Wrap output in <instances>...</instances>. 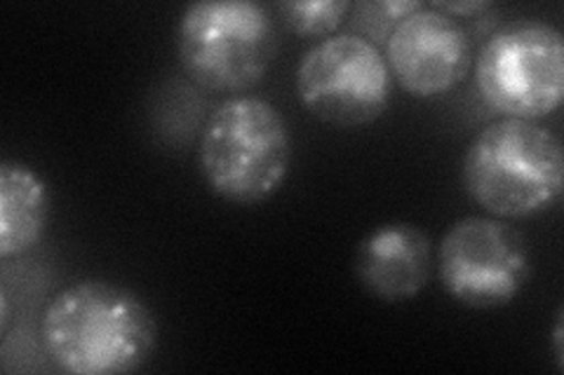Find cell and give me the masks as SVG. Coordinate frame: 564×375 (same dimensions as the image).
I'll use <instances>...</instances> for the list:
<instances>
[{
	"label": "cell",
	"mask_w": 564,
	"mask_h": 375,
	"mask_svg": "<svg viewBox=\"0 0 564 375\" xmlns=\"http://www.w3.org/2000/svg\"><path fill=\"white\" fill-rule=\"evenodd\" d=\"M41 341L64 373L122 375L151 360L158 324L134 291L104 279H83L47 302Z\"/></svg>",
	"instance_id": "cell-1"
},
{
	"label": "cell",
	"mask_w": 564,
	"mask_h": 375,
	"mask_svg": "<svg viewBox=\"0 0 564 375\" xmlns=\"http://www.w3.org/2000/svg\"><path fill=\"white\" fill-rule=\"evenodd\" d=\"M462 181L470 200L494 219L539 217L562 198V141L532 120L489 122L464 153Z\"/></svg>",
	"instance_id": "cell-2"
},
{
	"label": "cell",
	"mask_w": 564,
	"mask_h": 375,
	"mask_svg": "<svg viewBox=\"0 0 564 375\" xmlns=\"http://www.w3.org/2000/svg\"><path fill=\"white\" fill-rule=\"evenodd\" d=\"M292 134L288 120L261 97H231L207 118L198 167L207 188L234 205H259L288 181Z\"/></svg>",
	"instance_id": "cell-3"
},
{
	"label": "cell",
	"mask_w": 564,
	"mask_h": 375,
	"mask_svg": "<svg viewBox=\"0 0 564 375\" xmlns=\"http://www.w3.org/2000/svg\"><path fill=\"white\" fill-rule=\"evenodd\" d=\"M278 47L273 14L254 0H200L176 26L184 74L215 95L250 92L267 78Z\"/></svg>",
	"instance_id": "cell-4"
},
{
	"label": "cell",
	"mask_w": 564,
	"mask_h": 375,
	"mask_svg": "<svg viewBox=\"0 0 564 375\" xmlns=\"http://www.w3.org/2000/svg\"><path fill=\"white\" fill-rule=\"evenodd\" d=\"M480 99L503 118L541 120L564 99V35L545 20H516L489 33L475 57Z\"/></svg>",
	"instance_id": "cell-5"
},
{
	"label": "cell",
	"mask_w": 564,
	"mask_h": 375,
	"mask_svg": "<svg viewBox=\"0 0 564 375\" xmlns=\"http://www.w3.org/2000/svg\"><path fill=\"white\" fill-rule=\"evenodd\" d=\"M294 89L315 118L352 130L386 113L393 78L379 47L356 33H334L299 62Z\"/></svg>",
	"instance_id": "cell-6"
},
{
	"label": "cell",
	"mask_w": 564,
	"mask_h": 375,
	"mask_svg": "<svg viewBox=\"0 0 564 375\" xmlns=\"http://www.w3.org/2000/svg\"><path fill=\"white\" fill-rule=\"evenodd\" d=\"M437 277L466 308H503L529 284L532 252L522 232L503 219L466 217L440 240Z\"/></svg>",
	"instance_id": "cell-7"
},
{
	"label": "cell",
	"mask_w": 564,
	"mask_h": 375,
	"mask_svg": "<svg viewBox=\"0 0 564 375\" xmlns=\"http://www.w3.org/2000/svg\"><path fill=\"white\" fill-rule=\"evenodd\" d=\"M391 78L419 99L452 92L470 70L473 45L454 16L423 5L395 26L383 47Z\"/></svg>",
	"instance_id": "cell-8"
},
{
	"label": "cell",
	"mask_w": 564,
	"mask_h": 375,
	"mask_svg": "<svg viewBox=\"0 0 564 375\" xmlns=\"http://www.w3.org/2000/svg\"><path fill=\"white\" fill-rule=\"evenodd\" d=\"M356 277L383 302H404L419 296L433 273V244L414 223H383L356 249Z\"/></svg>",
	"instance_id": "cell-9"
},
{
	"label": "cell",
	"mask_w": 564,
	"mask_h": 375,
	"mask_svg": "<svg viewBox=\"0 0 564 375\" xmlns=\"http://www.w3.org/2000/svg\"><path fill=\"white\" fill-rule=\"evenodd\" d=\"M50 221V190L41 174L17 159L0 163V258L41 244Z\"/></svg>",
	"instance_id": "cell-10"
},
{
	"label": "cell",
	"mask_w": 564,
	"mask_h": 375,
	"mask_svg": "<svg viewBox=\"0 0 564 375\" xmlns=\"http://www.w3.org/2000/svg\"><path fill=\"white\" fill-rule=\"evenodd\" d=\"M352 3L348 0H290L278 3L288 29L302 38H329L346 20Z\"/></svg>",
	"instance_id": "cell-11"
},
{
	"label": "cell",
	"mask_w": 564,
	"mask_h": 375,
	"mask_svg": "<svg viewBox=\"0 0 564 375\" xmlns=\"http://www.w3.org/2000/svg\"><path fill=\"white\" fill-rule=\"evenodd\" d=\"M419 8H423L421 0H365V3L352 5L348 12V33H356L381 49L404 16Z\"/></svg>",
	"instance_id": "cell-12"
},
{
	"label": "cell",
	"mask_w": 564,
	"mask_h": 375,
	"mask_svg": "<svg viewBox=\"0 0 564 375\" xmlns=\"http://www.w3.org/2000/svg\"><path fill=\"white\" fill-rule=\"evenodd\" d=\"M431 8L454 16V20L456 16H468V20H473V16H478L480 12H489L494 5L480 3V0H468V3H431Z\"/></svg>",
	"instance_id": "cell-13"
},
{
	"label": "cell",
	"mask_w": 564,
	"mask_h": 375,
	"mask_svg": "<svg viewBox=\"0 0 564 375\" xmlns=\"http://www.w3.org/2000/svg\"><path fill=\"white\" fill-rule=\"evenodd\" d=\"M564 310L557 308L555 315V324H553V356H555V364L557 371H564Z\"/></svg>",
	"instance_id": "cell-14"
},
{
	"label": "cell",
	"mask_w": 564,
	"mask_h": 375,
	"mask_svg": "<svg viewBox=\"0 0 564 375\" xmlns=\"http://www.w3.org/2000/svg\"><path fill=\"white\" fill-rule=\"evenodd\" d=\"M0 302H3V321H0V331L3 333H8V329H10V298H8V294L3 291V296H0Z\"/></svg>",
	"instance_id": "cell-15"
}]
</instances>
